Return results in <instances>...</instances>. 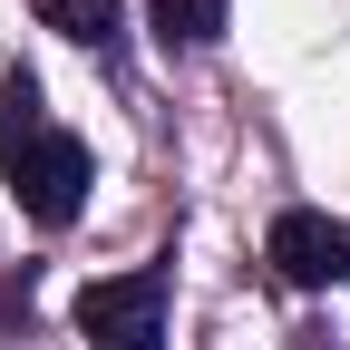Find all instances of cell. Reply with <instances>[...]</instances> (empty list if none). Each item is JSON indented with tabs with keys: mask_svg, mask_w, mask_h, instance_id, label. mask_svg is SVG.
<instances>
[{
	"mask_svg": "<svg viewBox=\"0 0 350 350\" xmlns=\"http://www.w3.org/2000/svg\"><path fill=\"white\" fill-rule=\"evenodd\" d=\"M0 175H10V195L29 224H78L88 204V137H68V126L39 107V78L10 68V88H0Z\"/></svg>",
	"mask_w": 350,
	"mask_h": 350,
	"instance_id": "6da1fadb",
	"label": "cell"
},
{
	"mask_svg": "<svg viewBox=\"0 0 350 350\" xmlns=\"http://www.w3.org/2000/svg\"><path fill=\"white\" fill-rule=\"evenodd\" d=\"M39 20H49V29H68L78 49L117 59V0H39Z\"/></svg>",
	"mask_w": 350,
	"mask_h": 350,
	"instance_id": "277c9868",
	"label": "cell"
},
{
	"mask_svg": "<svg viewBox=\"0 0 350 350\" xmlns=\"http://www.w3.org/2000/svg\"><path fill=\"white\" fill-rule=\"evenodd\" d=\"M262 262L292 292H331V282H350V224L321 214V204H282L273 234H262Z\"/></svg>",
	"mask_w": 350,
	"mask_h": 350,
	"instance_id": "3957f363",
	"label": "cell"
},
{
	"mask_svg": "<svg viewBox=\"0 0 350 350\" xmlns=\"http://www.w3.org/2000/svg\"><path fill=\"white\" fill-rule=\"evenodd\" d=\"M78 331H88V350H165V262L88 282L78 292Z\"/></svg>",
	"mask_w": 350,
	"mask_h": 350,
	"instance_id": "7a4b0ae2",
	"label": "cell"
},
{
	"mask_svg": "<svg viewBox=\"0 0 350 350\" xmlns=\"http://www.w3.org/2000/svg\"><path fill=\"white\" fill-rule=\"evenodd\" d=\"M156 39H165V49H204V39H224V0H156Z\"/></svg>",
	"mask_w": 350,
	"mask_h": 350,
	"instance_id": "5b68a950",
	"label": "cell"
}]
</instances>
